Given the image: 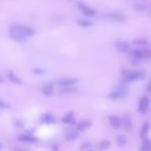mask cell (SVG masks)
<instances>
[{
    "label": "cell",
    "mask_w": 151,
    "mask_h": 151,
    "mask_svg": "<svg viewBox=\"0 0 151 151\" xmlns=\"http://www.w3.org/2000/svg\"><path fill=\"white\" fill-rule=\"evenodd\" d=\"M122 125L124 127V129H126L127 132H131V129H133V123H131V119L128 115H125L122 119Z\"/></svg>",
    "instance_id": "obj_15"
},
{
    "label": "cell",
    "mask_w": 151,
    "mask_h": 151,
    "mask_svg": "<svg viewBox=\"0 0 151 151\" xmlns=\"http://www.w3.org/2000/svg\"><path fill=\"white\" fill-rule=\"evenodd\" d=\"M142 52H143V59L150 60V59H151V50L145 47V48H143V50H142Z\"/></svg>",
    "instance_id": "obj_25"
},
{
    "label": "cell",
    "mask_w": 151,
    "mask_h": 151,
    "mask_svg": "<svg viewBox=\"0 0 151 151\" xmlns=\"http://www.w3.org/2000/svg\"><path fill=\"white\" fill-rule=\"evenodd\" d=\"M115 47L119 52L125 54V52L131 50V44L127 41H124V40H118V41L115 42Z\"/></svg>",
    "instance_id": "obj_6"
},
{
    "label": "cell",
    "mask_w": 151,
    "mask_h": 151,
    "mask_svg": "<svg viewBox=\"0 0 151 151\" xmlns=\"http://www.w3.org/2000/svg\"><path fill=\"white\" fill-rule=\"evenodd\" d=\"M19 140L21 142H24V143H30V144L35 143L37 141L36 138L33 135H31V134H23L22 136L19 137Z\"/></svg>",
    "instance_id": "obj_11"
},
{
    "label": "cell",
    "mask_w": 151,
    "mask_h": 151,
    "mask_svg": "<svg viewBox=\"0 0 151 151\" xmlns=\"http://www.w3.org/2000/svg\"><path fill=\"white\" fill-rule=\"evenodd\" d=\"M106 18L110 19V20L116 21V22H124L125 21L124 14H120V12H111V14H106Z\"/></svg>",
    "instance_id": "obj_10"
},
{
    "label": "cell",
    "mask_w": 151,
    "mask_h": 151,
    "mask_svg": "<svg viewBox=\"0 0 151 151\" xmlns=\"http://www.w3.org/2000/svg\"><path fill=\"white\" fill-rule=\"evenodd\" d=\"M110 146H111V142H110L109 140H103V141L97 145V147H98L99 150H107Z\"/></svg>",
    "instance_id": "obj_23"
},
{
    "label": "cell",
    "mask_w": 151,
    "mask_h": 151,
    "mask_svg": "<svg viewBox=\"0 0 151 151\" xmlns=\"http://www.w3.org/2000/svg\"><path fill=\"white\" fill-rule=\"evenodd\" d=\"M127 93H128V90H127L124 84H122V86H119L117 90L110 93L109 95H108V98L112 100H117V99H120V98L124 97V96H126Z\"/></svg>",
    "instance_id": "obj_3"
},
{
    "label": "cell",
    "mask_w": 151,
    "mask_h": 151,
    "mask_svg": "<svg viewBox=\"0 0 151 151\" xmlns=\"http://www.w3.org/2000/svg\"><path fill=\"white\" fill-rule=\"evenodd\" d=\"M35 34H36V30L27 25L14 24L9 27V30H8L9 37L19 43H24L26 42L27 38L32 37Z\"/></svg>",
    "instance_id": "obj_1"
},
{
    "label": "cell",
    "mask_w": 151,
    "mask_h": 151,
    "mask_svg": "<svg viewBox=\"0 0 151 151\" xmlns=\"http://www.w3.org/2000/svg\"><path fill=\"white\" fill-rule=\"evenodd\" d=\"M89 148H90V144H89V143H84L82 145V149L83 150H89Z\"/></svg>",
    "instance_id": "obj_27"
},
{
    "label": "cell",
    "mask_w": 151,
    "mask_h": 151,
    "mask_svg": "<svg viewBox=\"0 0 151 151\" xmlns=\"http://www.w3.org/2000/svg\"><path fill=\"white\" fill-rule=\"evenodd\" d=\"M147 91L151 93V79L149 80V82H148V84H147Z\"/></svg>",
    "instance_id": "obj_30"
},
{
    "label": "cell",
    "mask_w": 151,
    "mask_h": 151,
    "mask_svg": "<svg viewBox=\"0 0 151 151\" xmlns=\"http://www.w3.org/2000/svg\"><path fill=\"white\" fill-rule=\"evenodd\" d=\"M78 7L80 8V10L82 12V14L85 17H88V18H92V17L96 16V10L91 8L90 6L86 5V4L82 3V2H79L78 3Z\"/></svg>",
    "instance_id": "obj_4"
},
{
    "label": "cell",
    "mask_w": 151,
    "mask_h": 151,
    "mask_svg": "<svg viewBox=\"0 0 151 151\" xmlns=\"http://www.w3.org/2000/svg\"><path fill=\"white\" fill-rule=\"evenodd\" d=\"M88 151H93V150H90V149H89V150H88Z\"/></svg>",
    "instance_id": "obj_34"
},
{
    "label": "cell",
    "mask_w": 151,
    "mask_h": 151,
    "mask_svg": "<svg viewBox=\"0 0 151 151\" xmlns=\"http://www.w3.org/2000/svg\"><path fill=\"white\" fill-rule=\"evenodd\" d=\"M91 121L89 120H84V121H81V122H79L78 124H77V131L78 132H84L86 131L87 129H89V127H91Z\"/></svg>",
    "instance_id": "obj_14"
},
{
    "label": "cell",
    "mask_w": 151,
    "mask_h": 151,
    "mask_svg": "<svg viewBox=\"0 0 151 151\" xmlns=\"http://www.w3.org/2000/svg\"><path fill=\"white\" fill-rule=\"evenodd\" d=\"M149 105H150V101L148 99V97L144 96L140 99L139 102V107H138V111L140 113H146L149 109Z\"/></svg>",
    "instance_id": "obj_7"
},
{
    "label": "cell",
    "mask_w": 151,
    "mask_h": 151,
    "mask_svg": "<svg viewBox=\"0 0 151 151\" xmlns=\"http://www.w3.org/2000/svg\"><path fill=\"white\" fill-rule=\"evenodd\" d=\"M6 75H7V78L12 82H14V83H16V84H20L21 83L20 77H19L18 75H16V74H15L12 71H7V72H6Z\"/></svg>",
    "instance_id": "obj_17"
},
{
    "label": "cell",
    "mask_w": 151,
    "mask_h": 151,
    "mask_svg": "<svg viewBox=\"0 0 151 151\" xmlns=\"http://www.w3.org/2000/svg\"><path fill=\"white\" fill-rule=\"evenodd\" d=\"M140 150L141 151H151V140L148 139V138L143 139L142 144H141V147H140Z\"/></svg>",
    "instance_id": "obj_18"
},
{
    "label": "cell",
    "mask_w": 151,
    "mask_h": 151,
    "mask_svg": "<svg viewBox=\"0 0 151 151\" xmlns=\"http://www.w3.org/2000/svg\"><path fill=\"white\" fill-rule=\"evenodd\" d=\"M149 131H150V122H149V121H146V122L143 123V125H142V127H141L140 137H141L142 139H145V138L147 137Z\"/></svg>",
    "instance_id": "obj_12"
},
{
    "label": "cell",
    "mask_w": 151,
    "mask_h": 151,
    "mask_svg": "<svg viewBox=\"0 0 151 151\" xmlns=\"http://www.w3.org/2000/svg\"><path fill=\"white\" fill-rule=\"evenodd\" d=\"M53 91H54V86H53V83H51V82L46 83L42 88V93H44V96H52Z\"/></svg>",
    "instance_id": "obj_13"
},
{
    "label": "cell",
    "mask_w": 151,
    "mask_h": 151,
    "mask_svg": "<svg viewBox=\"0 0 151 151\" xmlns=\"http://www.w3.org/2000/svg\"><path fill=\"white\" fill-rule=\"evenodd\" d=\"M135 44H139V45H144V44H146V41H145V40H136Z\"/></svg>",
    "instance_id": "obj_28"
},
{
    "label": "cell",
    "mask_w": 151,
    "mask_h": 151,
    "mask_svg": "<svg viewBox=\"0 0 151 151\" xmlns=\"http://www.w3.org/2000/svg\"><path fill=\"white\" fill-rule=\"evenodd\" d=\"M79 137V132L75 131V129H69L65 132V138L69 141H74Z\"/></svg>",
    "instance_id": "obj_16"
},
{
    "label": "cell",
    "mask_w": 151,
    "mask_h": 151,
    "mask_svg": "<svg viewBox=\"0 0 151 151\" xmlns=\"http://www.w3.org/2000/svg\"><path fill=\"white\" fill-rule=\"evenodd\" d=\"M14 151H28V150H25V149H21V148H15Z\"/></svg>",
    "instance_id": "obj_31"
},
{
    "label": "cell",
    "mask_w": 151,
    "mask_h": 151,
    "mask_svg": "<svg viewBox=\"0 0 151 151\" xmlns=\"http://www.w3.org/2000/svg\"><path fill=\"white\" fill-rule=\"evenodd\" d=\"M123 74V81L124 82H131L136 80H141L145 77L146 73L141 70H124Z\"/></svg>",
    "instance_id": "obj_2"
},
{
    "label": "cell",
    "mask_w": 151,
    "mask_h": 151,
    "mask_svg": "<svg viewBox=\"0 0 151 151\" xmlns=\"http://www.w3.org/2000/svg\"><path fill=\"white\" fill-rule=\"evenodd\" d=\"M78 82V79L77 78H62V79H59L57 81L58 86H60L61 88H71V86H74L75 84Z\"/></svg>",
    "instance_id": "obj_8"
},
{
    "label": "cell",
    "mask_w": 151,
    "mask_h": 151,
    "mask_svg": "<svg viewBox=\"0 0 151 151\" xmlns=\"http://www.w3.org/2000/svg\"><path fill=\"white\" fill-rule=\"evenodd\" d=\"M1 82H3V78H2L1 76H0V83H1Z\"/></svg>",
    "instance_id": "obj_32"
},
{
    "label": "cell",
    "mask_w": 151,
    "mask_h": 151,
    "mask_svg": "<svg viewBox=\"0 0 151 151\" xmlns=\"http://www.w3.org/2000/svg\"><path fill=\"white\" fill-rule=\"evenodd\" d=\"M52 151H59V147H58V145H53V147H52Z\"/></svg>",
    "instance_id": "obj_29"
},
{
    "label": "cell",
    "mask_w": 151,
    "mask_h": 151,
    "mask_svg": "<svg viewBox=\"0 0 151 151\" xmlns=\"http://www.w3.org/2000/svg\"><path fill=\"white\" fill-rule=\"evenodd\" d=\"M108 120H109L111 127L115 129H119L122 127V120L118 115H110L108 117Z\"/></svg>",
    "instance_id": "obj_9"
},
{
    "label": "cell",
    "mask_w": 151,
    "mask_h": 151,
    "mask_svg": "<svg viewBox=\"0 0 151 151\" xmlns=\"http://www.w3.org/2000/svg\"><path fill=\"white\" fill-rule=\"evenodd\" d=\"M32 72L34 74H37V75H42V74L46 73V71L42 69H40V68H34V69L32 70Z\"/></svg>",
    "instance_id": "obj_26"
},
{
    "label": "cell",
    "mask_w": 151,
    "mask_h": 151,
    "mask_svg": "<svg viewBox=\"0 0 151 151\" xmlns=\"http://www.w3.org/2000/svg\"><path fill=\"white\" fill-rule=\"evenodd\" d=\"M75 91H77V88H74V86H71V88H61L59 90V93H62V95H67V93H74Z\"/></svg>",
    "instance_id": "obj_24"
},
{
    "label": "cell",
    "mask_w": 151,
    "mask_h": 151,
    "mask_svg": "<svg viewBox=\"0 0 151 151\" xmlns=\"http://www.w3.org/2000/svg\"><path fill=\"white\" fill-rule=\"evenodd\" d=\"M2 148V145H1V143H0V149H1Z\"/></svg>",
    "instance_id": "obj_33"
},
{
    "label": "cell",
    "mask_w": 151,
    "mask_h": 151,
    "mask_svg": "<svg viewBox=\"0 0 151 151\" xmlns=\"http://www.w3.org/2000/svg\"><path fill=\"white\" fill-rule=\"evenodd\" d=\"M42 122H44V123H47V124H50V123L54 122L55 119L50 113H46V114H44V115L42 116Z\"/></svg>",
    "instance_id": "obj_22"
},
{
    "label": "cell",
    "mask_w": 151,
    "mask_h": 151,
    "mask_svg": "<svg viewBox=\"0 0 151 151\" xmlns=\"http://www.w3.org/2000/svg\"><path fill=\"white\" fill-rule=\"evenodd\" d=\"M143 60V52L140 48H136L131 52V61L133 66L139 65V63Z\"/></svg>",
    "instance_id": "obj_5"
},
{
    "label": "cell",
    "mask_w": 151,
    "mask_h": 151,
    "mask_svg": "<svg viewBox=\"0 0 151 151\" xmlns=\"http://www.w3.org/2000/svg\"><path fill=\"white\" fill-rule=\"evenodd\" d=\"M74 112H69L67 114H65L64 116L62 117V122L65 123V124H71V123L74 122Z\"/></svg>",
    "instance_id": "obj_19"
},
{
    "label": "cell",
    "mask_w": 151,
    "mask_h": 151,
    "mask_svg": "<svg viewBox=\"0 0 151 151\" xmlns=\"http://www.w3.org/2000/svg\"><path fill=\"white\" fill-rule=\"evenodd\" d=\"M116 144L119 147H124L127 144V138L124 135H120L116 138Z\"/></svg>",
    "instance_id": "obj_20"
},
{
    "label": "cell",
    "mask_w": 151,
    "mask_h": 151,
    "mask_svg": "<svg viewBox=\"0 0 151 151\" xmlns=\"http://www.w3.org/2000/svg\"><path fill=\"white\" fill-rule=\"evenodd\" d=\"M77 23H78L79 26L83 27V28H88V27H91L93 25V23L91 21L87 20V19H79Z\"/></svg>",
    "instance_id": "obj_21"
}]
</instances>
